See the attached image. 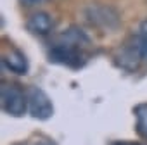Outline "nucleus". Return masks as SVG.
Masks as SVG:
<instances>
[{
  "instance_id": "1",
  "label": "nucleus",
  "mask_w": 147,
  "mask_h": 145,
  "mask_svg": "<svg viewBox=\"0 0 147 145\" xmlns=\"http://www.w3.org/2000/svg\"><path fill=\"white\" fill-rule=\"evenodd\" d=\"M88 45V36L78 30V28H69L66 30L57 43L50 48V60L64 64L67 67H82L85 62L83 47Z\"/></svg>"
},
{
  "instance_id": "2",
  "label": "nucleus",
  "mask_w": 147,
  "mask_h": 145,
  "mask_svg": "<svg viewBox=\"0 0 147 145\" xmlns=\"http://www.w3.org/2000/svg\"><path fill=\"white\" fill-rule=\"evenodd\" d=\"M0 99L2 111L12 117H21L28 112V95L21 85L4 81L0 87Z\"/></svg>"
},
{
  "instance_id": "3",
  "label": "nucleus",
  "mask_w": 147,
  "mask_h": 145,
  "mask_svg": "<svg viewBox=\"0 0 147 145\" xmlns=\"http://www.w3.org/2000/svg\"><path fill=\"white\" fill-rule=\"evenodd\" d=\"M26 95H28V112L40 121H45L49 117H52L54 114V104L50 100V97L38 87H28L26 88Z\"/></svg>"
},
{
  "instance_id": "4",
  "label": "nucleus",
  "mask_w": 147,
  "mask_h": 145,
  "mask_svg": "<svg viewBox=\"0 0 147 145\" xmlns=\"http://www.w3.org/2000/svg\"><path fill=\"white\" fill-rule=\"evenodd\" d=\"M87 17L92 24H97L100 28H116L119 23V16L118 12L109 7V5H90L87 9Z\"/></svg>"
},
{
  "instance_id": "5",
  "label": "nucleus",
  "mask_w": 147,
  "mask_h": 145,
  "mask_svg": "<svg viewBox=\"0 0 147 145\" xmlns=\"http://www.w3.org/2000/svg\"><path fill=\"white\" fill-rule=\"evenodd\" d=\"M26 28H28L30 33H33L36 36H47V35H50L54 31L55 21H54V17L49 12L40 11V12H35V14H31L28 17Z\"/></svg>"
},
{
  "instance_id": "6",
  "label": "nucleus",
  "mask_w": 147,
  "mask_h": 145,
  "mask_svg": "<svg viewBox=\"0 0 147 145\" xmlns=\"http://www.w3.org/2000/svg\"><path fill=\"white\" fill-rule=\"evenodd\" d=\"M2 64H4V67L7 71L14 72V75H26V72H28V59L18 48L7 50L2 55Z\"/></svg>"
},
{
  "instance_id": "7",
  "label": "nucleus",
  "mask_w": 147,
  "mask_h": 145,
  "mask_svg": "<svg viewBox=\"0 0 147 145\" xmlns=\"http://www.w3.org/2000/svg\"><path fill=\"white\" fill-rule=\"evenodd\" d=\"M131 47L135 48L138 59L142 62H147V19L140 23V26H138V30L133 36Z\"/></svg>"
},
{
  "instance_id": "8",
  "label": "nucleus",
  "mask_w": 147,
  "mask_h": 145,
  "mask_svg": "<svg viewBox=\"0 0 147 145\" xmlns=\"http://www.w3.org/2000/svg\"><path fill=\"white\" fill-rule=\"evenodd\" d=\"M135 117L138 131L147 138V104H140L135 107Z\"/></svg>"
},
{
  "instance_id": "9",
  "label": "nucleus",
  "mask_w": 147,
  "mask_h": 145,
  "mask_svg": "<svg viewBox=\"0 0 147 145\" xmlns=\"http://www.w3.org/2000/svg\"><path fill=\"white\" fill-rule=\"evenodd\" d=\"M19 2L26 7H33V5H40V4H45L49 0H19Z\"/></svg>"
},
{
  "instance_id": "10",
  "label": "nucleus",
  "mask_w": 147,
  "mask_h": 145,
  "mask_svg": "<svg viewBox=\"0 0 147 145\" xmlns=\"http://www.w3.org/2000/svg\"><path fill=\"white\" fill-rule=\"evenodd\" d=\"M113 145H144L140 142H128V140H123V142H114Z\"/></svg>"
},
{
  "instance_id": "11",
  "label": "nucleus",
  "mask_w": 147,
  "mask_h": 145,
  "mask_svg": "<svg viewBox=\"0 0 147 145\" xmlns=\"http://www.w3.org/2000/svg\"><path fill=\"white\" fill-rule=\"evenodd\" d=\"M19 145H28V143H19Z\"/></svg>"
}]
</instances>
